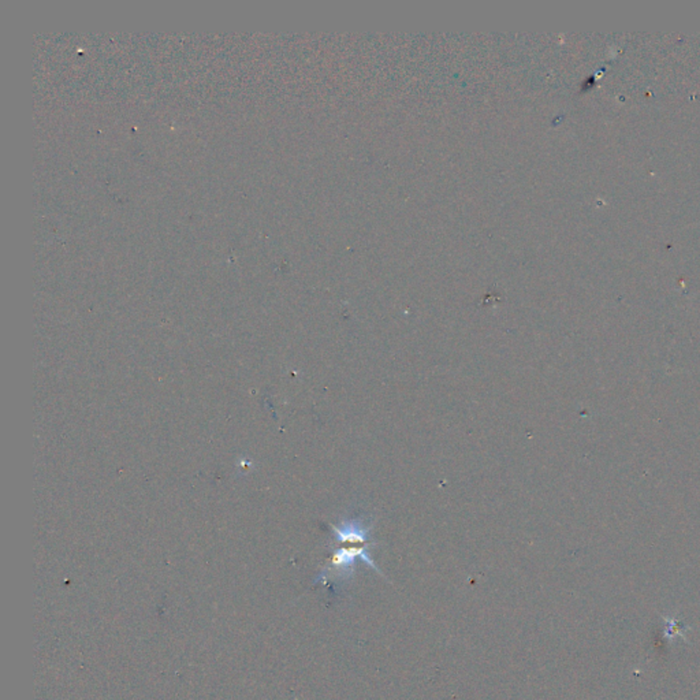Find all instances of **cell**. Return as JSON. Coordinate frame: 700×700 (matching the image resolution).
Masks as SVG:
<instances>
[{"label": "cell", "instance_id": "6da1fadb", "mask_svg": "<svg viewBox=\"0 0 700 700\" xmlns=\"http://www.w3.org/2000/svg\"><path fill=\"white\" fill-rule=\"evenodd\" d=\"M357 560H362L365 565L372 568L374 571L378 572L379 574H383L381 569L375 565L374 560L371 558L368 553V547H352V548H339L337 553H334L333 561L330 568H327L324 573L327 572H334V574L339 577V580H346L353 576L355 565Z\"/></svg>", "mask_w": 700, "mask_h": 700}, {"label": "cell", "instance_id": "7a4b0ae2", "mask_svg": "<svg viewBox=\"0 0 700 700\" xmlns=\"http://www.w3.org/2000/svg\"><path fill=\"white\" fill-rule=\"evenodd\" d=\"M333 529L339 543H364L369 538L371 527L363 519L355 517L342 520Z\"/></svg>", "mask_w": 700, "mask_h": 700}]
</instances>
